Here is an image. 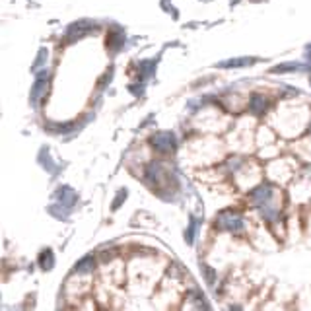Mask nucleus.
Listing matches in <instances>:
<instances>
[{
    "mask_svg": "<svg viewBox=\"0 0 311 311\" xmlns=\"http://www.w3.org/2000/svg\"><path fill=\"white\" fill-rule=\"evenodd\" d=\"M154 146L160 148V150H173V136L167 135V133H162L154 138Z\"/></svg>",
    "mask_w": 311,
    "mask_h": 311,
    "instance_id": "nucleus-1",
    "label": "nucleus"
}]
</instances>
